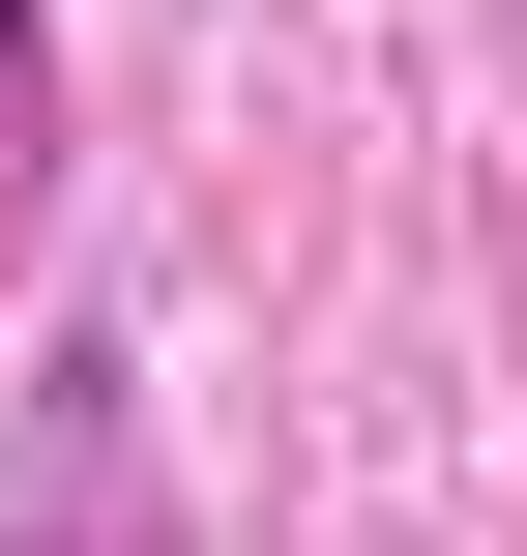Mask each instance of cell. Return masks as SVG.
<instances>
[{
    "mask_svg": "<svg viewBox=\"0 0 527 556\" xmlns=\"http://www.w3.org/2000/svg\"><path fill=\"white\" fill-rule=\"evenodd\" d=\"M0 59H29V0H0Z\"/></svg>",
    "mask_w": 527,
    "mask_h": 556,
    "instance_id": "6da1fadb",
    "label": "cell"
}]
</instances>
